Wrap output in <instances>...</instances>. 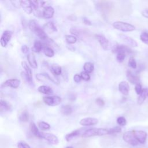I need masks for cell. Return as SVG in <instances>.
Instances as JSON below:
<instances>
[{"label": "cell", "mask_w": 148, "mask_h": 148, "mask_svg": "<svg viewBox=\"0 0 148 148\" xmlns=\"http://www.w3.org/2000/svg\"><path fill=\"white\" fill-rule=\"evenodd\" d=\"M36 78L39 80H40L41 81V80L42 79H43V78H44L45 79H47V80H49V81H51V82H53V83H56V82L53 79H52L50 76H49V75L48 74V73H38L37 75H36Z\"/></svg>", "instance_id": "cell-28"}, {"label": "cell", "mask_w": 148, "mask_h": 148, "mask_svg": "<svg viewBox=\"0 0 148 148\" xmlns=\"http://www.w3.org/2000/svg\"><path fill=\"white\" fill-rule=\"evenodd\" d=\"M140 39L144 43L148 45V32H143L140 35Z\"/></svg>", "instance_id": "cell-35"}, {"label": "cell", "mask_w": 148, "mask_h": 148, "mask_svg": "<svg viewBox=\"0 0 148 148\" xmlns=\"http://www.w3.org/2000/svg\"><path fill=\"white\" fill-rule=\"evenodd\" d=\"M109 134V130L106 128H92L85 130L83 132L82 136L84 138H89L94 136H102Z\"/></svg>", "instance_id": "cell-2"}, {"label": "cell", "mask_w": 148, "mask_h": 148, "mask_svg": "<svg viewBox=\"0 0 148 148\" xmlns=\"http://www.w3.org/2000/svg\"><path fill=\"white\" fill-rule=\"evenodd\" d=\"M12 32L10 31L6 30L3 31L0 39L1 46H2L3 47H5L8 45L9 42L12 38Z\"/></svg>", "instance_id": "cell-7"}, {"label": "cell", "mask_w": 148, "mask_h": 148, "mask_svg": "<svg viewBox=\"0 0 148 148\" xmlns=\"http://www.w3.org/2000/svg\"><path fill=\"white\" fill-rule=\"evenodd\" d=\"M95 103L99 106H103L105 105V102L101 98H98L95 99Z\"/></svg>", "instance_id": "cell-44"}, {"label": "cell", "mask_w": 148, "mask_h": 148, "mask_svg": "<svg viewBox=\"0 0 148 148\" xmlns=\"http://www.w3.org/2000/svg\"><path fill=\"white\" fill-rule=\"evenodd\" d=\"M21 50L22 53H23L24 54H27L29 51V47L27 45H22V46L21 47Z\"/></svg>", "instance_id": "cell-46"}, {"label": "cell", "mask_w": 148, "mask_h": 148, "mask_svg": "<svg viewBox=\"0 0 148 148\" xmlns=\"http://www.w3.org/2000/svg\"><path fill=\"white\" fill-rule=\"evenodd\" d=\"M50 72L54 75L58 76L61 74L62 69L60 65L57 64H53L50 67Z\"/></svg>", "instance_id": "cell-25"}, {"label": "cell", "mask_w": 148, "mask_h": 148, "mask_svg": "<svg viewBox=\"0 0 148 148\" xmlns=\"http://www.w3.org/2000/svg\"><path fill=\"white\" fill-rule=\"evenodd\" d=\"M147 93H148V89L145 88L143 89V91L142 93L139 95L137 100V102L138 105H142L145 100L146 99L147 96Z\"/></svg>", "instance_id": "cell-24"}, {"label": "cell", "mask_w": 148, "mask_h": 148, "mask_svg": "<svg viewBox=\"0 0 148 148\" xmlns=\"http://www.w3.org/2000/svg\"><path fill=\"white\" fill-rule=\"evenodd\" d=\"M112 25L115 29L122 32H130L135 29V27L132 24L120 21L114 22Z\"/></svg>", "instance_id": "cell-3"}, {"label": "cell", "mask_w": 148, "mask_h": 148, "mask_svg": "<svg viewBox=\"0 0 148 148\" xmlns=\"http://www.w3.org/2000/svg\"><path fill=\"white\" fill-rule=\"evenodd\" d=\"M84 130H85L84 129H79V130H75V131L71 132V133L66 134L65 136L66 140L69 142V141L72 140L73 138H75L76 137H77L80 135L82 136V135Z\"/></svg>", "instance_id": "cell-19"}, {"label": "cell", "mask_w": 148, "mask_h": 148, "mask_svg": "<svg viewBox=\"0 0 148 148\" xmlns=\"http://www.w3.org/2000/svg\"><path fill=\"white\" fill-rule=\"evenodd\" d=\"M54 14V9L51 6H46L43 8L42 13V17L46 19H49L53 17Z\"/></svg>", "instance_id": "cell-10"}, {"label": "cell", "mask_w": 148, "mask_h": 148, "mask_svg": "<svg viewBox=\"0 0 148 148\" xmlns=\"http://www.w3.org/2000/svg\"><path fill=\"white\" fill-rule=\"evenodd\" d=\"M126 76L129 82H130L131 84L136 85L140 83L139 77L137 75H134L131 71L128 70L127 71Z\"/></svg>", "instance_id": "cell-17"}, {"label": "cell", "mask_w": 148, "mask_h": 148, "mask_svg": "<svg viewBox=\"0 0 148 148\" xmlns=\"http://www.w3.org/2000/svg\"><path fill=\"white\" fill-rule=\"evenodd\" d=\"M119 90L124 95H128L130 91L129 84L126 81H121L119 84Z\"/></svg>", "instance_id": "cell-18"}, {"label": "cell", "mask_w": 148, "mask_h": 148, "mask_svg": "<svg viewBox=\"0 0 148 148\" xmlns=\"http://www.w3.org/2000/svg\"><path fill=\"white\" fill-rule=\"evenodd\" d=\"M20 6L27 14H31L33 11L31 1H20Z\"/></svg>", "instance_id": "cell-14"}, {"label": "cell", "mask_w": 148, "mask_h": 148, "mask_svg": "<svg viewBox=\"0 0 148 148\" xmlns=\"http://www.w3.org/2000/svg\"><path fill=\"white\" fill-rule=\"evenodd\" d=\"M43 53L48 57H53L54 56V51L53 49L50 47L45 46L43 48Z\"/></svg>", "instance_id": "cell-32"}, {"label": "cell", "mask_w": 148, "mask_h": 148, "mask_svg": "<svg viewBox=\"0 0 148 148\" xmlns=\"http://www.w3.org/2000/svg\"><path fill=\"white\" fill-rule=\"evenodd\" d=\"M147 97H148V93H147Z\"/></svg>", "instance_id": "cell-51"}, {"label": "cell", "mask_w": 148, "mask_h": 148, "mask_svg": "<svg viewBox=\"0 0 148 148\" xmlns=\"http://www.w3.org/2000/svg\"><path fill=\"white\" fill-rule=\"evenodd\" d=\"M113 51L114 53H120V52H123V53H128V54H130L133 52L131 48H130L127 46L123 45H115L113 48Z\"/></svg>", "instance_id": "cell-9"}, {"label": "cell", "mask_w": 148, "mask_h": 148, "mask_svg": "<svg viewBox=\"0 0 148 148\" xmlns=\"http://www.w3.org/2000/svg\"><path fill=\"white\" fill-rule=\"evenodd\" d=\"M135 91L136 93L138 95H139L142 93V92L143 91V89H142V86H141L140 83L135 85Z\"/></svg>", "instance_id": "cell-41"}, {"label": "cell", "mask_w": 148, "mask_h": 148, "mask_svg": "<svg viewBox=\"0 0 148 148\" xmlns=\"http://www.w3.org/2000/svg\"><path fill=\"white\" fill-rule=\"evenodd\" d=\"M119 37L123 41H124L128 46L131 47H134L138 46V43L133 38H132L131 37H130L126 35L122 34L119 35Z\"/></svg>", "instance_id": "cell-11"}, {"label": "cell", "mask_w": 148, "mask_h": 148, "mask_svg": "<svg viewBox=\"0 0 148 148\" xmlns=\"http://www.w3.org/2000/svg\"><path fill=\"white\" fill-rule=\"evenodd\" d=\"M80 76L82 77V79L84 81H88L90 79V75L89 73L86 72L85 71L82 72L80 73Z\"/></svg>", "instance_id": "cell-40"}, {"label": "cell", "mask_w": 148, "mask_h": 148, "mask_svg": "<svg viewBox=\"0 0 148 148\" xmlns=\"http://www.w3.org/2000/svg\"><path fill=\"white\" fill-rule=\"evenodd\" d=\"M125 58V53L123 52H120L117 53L116 60L119 62H122Z\"/></svg>", "instance_id": "cell-38"}, {"label": "cell", "mask_w": 148, "mask_h": 148, "mask_svg": "<svg viewBox=\"0 0 148 148\" xmlns=\"http://www.w3.org/2000/svg\"><path fill=\"white\" fill-rule=\"evenodd\" d=\"M142 15L146 17V18H148V9H145L143 10H142Z\"/></svg>", "instance_id": "cell-48"}, {"label": "cell", "mask_w": 148, "mask_h": 148, "mask_svg": "<svg viewBox=\"0 0 148 148\" xmlns=\"http://www.w3.org/2000/svg\"><path fill=\"white\" fill-rule=\"evenodd\" d=\"M42 138H44L51 145H57L58 143V138L53 134L42 132Z\"/></svg>", "instance_id": "cell-8"}, {"label": "cell", "mask_w": 148, "mask_h": 148, "mask_svg": "<svg viewBox=\"0 0 148 148\" xmlns=\"http://www.w3.org/2000/svg\"><path fill=\"white\" fill-rule=\"evenodd\" d=\"M97 40L98 41L99 45L103 50H108L109 48V40L108 39L103 35L98 34L95 35Z\"/></svg>", "instance_id": "cell-12"}, {"label": "cell", "mask_w": 148, "mask_h": 148, "mask_svg": "<svg viewBox=\"0 0 148 148\" xmlns=\"http://www.w3.org/2000/svg\"><path fill=\"white\" fill-rule=\"evenodd\" d=\"M0 106L1 111H9L11 109L10 104L6 101L1 99L0 102Z\"/></svg>", "instance_id": "cell-27"}, {"label": "cell", "mask_w": 148, "mask_h": 148, "mask_svg": "<svg viewBox=\"0 0 148 148\" xmlns=\"http://www.w3.org/2000/svg\"><path fill=\"white\" fill-rule=\"evenodd\" d=\"M43 101L45 104L48 106H54L60 104L61 98L59 96H46L43 97Z\"/></svg>", "instance_id": "cell-5"}, {"label": "cell", "mask_w": 148, "mask_h": 148, "mask_svg": "<svg viewBox=\"0 0 148 148\" xmlns=\"http://www.w3.org/2000/svg\"><path fill=\"white\" fill-rule=\"evenodd\" d=\"M70 32L73 35V36H79L80 35V32L77 28L76 27H71L70 29Z\"/></svg>", "instance_id": "cell-43"}, {"label": "cell", "mask_w": 148, "mask_h": 148, "mask_svg": "<svg viewBox=\"0 0 148 148\" xmlns=\"http://www.w3.org/2000/svg\"><path fill=\"white\" fill-rule=\"evenodd\" d=\"M60 110H61V112L65 116H68V115L71 114L73 112L72 106L69 105H66L62 106Z\"/></svg>", "instance_id": "cell-26"}, {"label": "cell", "mask_w": 148, "mask_h": 148, "mask_svg": "<svg viewBox=\"0 0 148 148\" xmlns=\"http://www.w3.org/2000/svg\"><path fill=\"white\" fill-rule=\"evenodd\" d=\"M39 128L43 130V131H45V130H48L50 128V125L49 124H48L45 121H40L38 123V124Z\"/></svg>", "instance_id": "cell-34"}, {"label": "cell", "mask_w": 148, "mask_h": 148, "mask_svg": "<svg viewBox=\"0 0 148 148\" xmlns=\"http://www.w3.org/2000/svg\"><path fill=\"white\" fill-rule=\"evenodd\" d=\"M43 29L51 32H57V29L53 22H49L43 25Z\"/></svg>", "instance_id": "cell-30"}, {"label": "cell", "mask_w": 148, "mask_h": 148, "mask_svg": "<svg viewBox=\"0 0 148 148\" xmlns=\"http://www.w3.org/2000/svg\"><path fill=\"white\" fill-rule=\"evenodd\" d=\"M29 130L34 136H35L37 138H42V132L39 131L37 126L34 122H31L30 123Z\"/></svg>", "instance_id": "cell-21"}, {"label": "cell", "mask_w": 148, "mask_h": 148, "mask_svg": "<svg viewBox=\"0 0 148 148\" xmlns=\"http://www.w3.org/2000/svg\"><path fill=\"white\" fill-rule=\"evenodd\" d=\"M82 77L80 76V75H79V74H75L74 76H73V80L75 83H79L80 82V81L82 80Z\"/></svg>", "instance_id": "cell-45"}, {"label": "cell", "mask_w": 148, "mask_h": 148, "mask_svg": "<svg viewBox=\"0 0 148 148\" xmlns=\"http://www.w3.org/2000/svg\"><path fill=\"white\" fill-rule=\"evenodd\" d=\"M28 27L29 29L34 32L36 36L39 37L41 40L46 42H49L51 41V40L49 38L44 29L42 28L38 23L35 20H31L28 24Z\"/></svg>", "instance_id": "cell-1"}, {"label": "cell", "mask_w": 148, "mask_h": 148, "mask_svg": "<svg viewBox=\"0 0 148 148\" xmlns=\"http://www.w3.org/2000/svg\"><path fill=\"white\" fill-rule=\"evenodd\" d=\"M82 21L83 22V23L85 24V25H92V23L91 22V21L90 20H88L87 18L86 17H83L82 18Z\"/></svg>", "instance_id": "cell-47"}, {"label": "cell", "mask_w": 148, "mask_h": 148, "mask_svg": "<svg viewBox=\"0 0 148 148\" xmlns=\"http://www.w3.org/2000/svg\"><path fill=\"white\" fill-rule=\"evenodd\" d=\"M98 123V120L94 117H86L80 120L79 123L83 126H91L94 125Z\"/></svg>", "instance_id": "cell-15"}, {"label": "cell", "mask_w": 148, "mask_h": 148, "mask_svg": "<svg viewBox=\"0 0 148 148\" xmlns=\"http://www.w3.org/2000/svg\"><path fill=\"white\" fill-rule=\"evenodd\" d=\"M117 123L120 126H124L127 124V121L125 117L123 116H120L117 119Z\"/></svg>", "instance_id": "cell-39"}, {"label": "cell", "mask_w": 148, "mask_h": 148, "mask_svg": "<svg viewBox=\"0 0 148 148\" xmlns=\"http://www.w3.org/2000/svg\"><path fill=\"white\" fill-rule=\"evenodd\" d=\"M21 66L23 68V69L25 71V73L27 78V82L31 84L32 83V71L29 66V65L27 64V63L25 61L21 62Z\"/></svg>", "instance_id": "cell-13"}, {"label": "cell", "mask_w": 148, "mask_h": 148, "mask_svg": "<svg viewBox=\"0 0 148 148\" xmlns=\"http://www.w3.org/2000/svg\"><path fill=\"white\" fill-rule=\"evenodd\" d=\"M18 119L22 122H27L29 120V114L27 110L24 109L21 111L18 114Z\"/></svg>", "instance_id": "cell-22"}, {"label": "cell", "mask_w": 148, "mask_h": 148, "mask_svg": "<svg viewBox=\"0 0 148 148\" xmlns=\"http://www.w3.org/2000/svg\"><path fill=\"white\" fill-rule=\"evenodd\" d=\"M83 69L86 72L88 73H91L94 69V64L91 62H86L83 65Z\"/></svg>", "instance_id": "cell-29"}, {"label": "cell", "mask_w": 148, "mask_h": 148, "mask_svg": "<svg viewBox=\"0 0 148 148\" xmlns=\"http://www.w3.org/2000/svg\"><path fill=\"white\" fill-rule=\"evenodd\" d=\"M123 139L125 142L131 145V146H136L139 143L138 141L135 138L134 131H128L125 132L123 135Z\"/></svg>", "instance_id": "cell-4"}, {"label": "cell", "mask_w": 148, "mask_h": 148, "mask_svg": "<svg viewBox=\"0 0 148 148\" xmlns=\"http://www.w3.org/2000/svg\"><path fill=\"white\" fill-rule=\"evenodd\" d=\"M134 134L135 136L136 139L138 141L139 143L141 144H144L146 142V138H147V133L143 131L139 130V131H135Z\"/></svg>", "instance_id": "cell-16"}, {"label": "cell", "mask_w": 148, "mask_h": 148, "mask_svg": "<svg viewBox=\"0 0 148 148\" xmlns=\"http://www.w3.org/2000/svg\"><path fill=\"white\" fill-rule=\"evenodd\" d=\"M76 98V95L75 94L72 93V94L69 95V99H71V100H75Z\"/></svg>", "instance_id": "cell-49"}, {"label": "cell", "mask_w": 148, "mask_h": 148, "mask_svg": "<svg viewBox=\"0 0 148 148\" xmlns=\"http://www.w3.org/2000/svg\"><path fill=\"white\" fill-rule=\"evenodd\" d=\"M42 49V42L39 40H35L34 43L33 47L32 50L35 53H39Z\"/></svg>", "instance_id": "cell-31"}, {"label": "cell", "mask_w": 148, "mask_h": 148, "mask_svg": "<svg viewBox=\"0 0 148 148\" xmlns=\"http://www.w3.org/2000/svg\"><path fill=\"white\" fill-rule=\"evenodd\" d=\"M21 81L18 79H8L1 84V87H12L13 88H17L19 87Z\"/></svg>", "instance_id": "cell-6"}, {"label": "cell", "mask_w": 148, "mask_h": 148, "mask_svg": "<svg viewBox=\"0 0 148 148\" xmlns=\"http://www.w3.org/2000/svg\"><path fill=\"white\" fill-rule=\"evenodd\" d=\"M17 147L18 148H31V147L24 141L19 142L17 144Z\"/></svg>", "instance_id": "cell-42"}, {"label": "cell", "mask_w": 148, "mask_h": 148, "mask_svg": "<svg viewBox=\"0 0 148 148\" xmlns=\"http://www.w3.org/2000/svg\"><path fill=\"white\" fill-rule=\"evenodd\" d=\"M27 61L28 62L29 66L31 68H32L34 69H36L38 68V64L36 61L35 56H34V54L33 53H31L28 54L27 56Z\"/></svg>", "instance_id": "cell-20"}, {"label": "cell", "mask_w": 148, "mask_h": 148, "mask_svg": "<svg viewBox=\"0 0 148 148\" xmlns=\"http://www.w3.org/2000/svg\"><path fill=\"white\" fill-rule=\"evenodd\" d=\"M121 131V127L119 126H116L113 128L109 129V134H115L119 133Z\"/></svg>", "instance_id": "cell-36"}, {"label": "cell", "mask_w": 148, "mask_h": 148, "mask_svg": "<svg viewBox=\"0 0 148 148\" xmlns=\"http://www.w3.org/2000/svg\"><path fill=\"white\" fill-rule=\"evenodd\" d=\"M128 65L132 69H136L137 67V64L135 60L134 57H131L128 60Z\"/></svg>", "instance_id": "cell-37"}, {"label": "cell", "mask_w": 148, "mask_h": 148, "mask_svg": "<svg viewBox=\"0 0 148 148\" xmlns=\"http://www.w3.org/2000/svg\"><path fill=\"white\" fill-rule=\"evenodd\" d=\"M65 148H73V147H72V146H67V147H66Z\"/></svg>", "instance_id": "cell-50"}, {"label": "cell", "mask_w": 148, "mask_h": 148, "mask_svg": "<svg viewBox=\"0 0 148 148\" xmlns=\"http://www.w3.org/2000/svg\"><path fill=\"white\" fill-rule=\"evenodd\" d=\"M65 41L69 45L71 44H74L77 41V38L76 36L73 35H65Z\"/></svg>", "instance_id": "cell-33"}, {"label": "cell", "mask_w": 148, "mask_h": 148, "mask_svg": "<svg viewBox=\"0 0 148 148\" xmlns=\"http://www.w3.org/2000/svg\"><path fill=\"white\" fill-rule=\"evenodd\" d=\"M38 91L40 93H42L44 94H47V95L51 94L53 92L52 88L50 87L46 86V85H42V86H39L38 88Z\"/></svg>", "instance_id": "cell-23"}]
</instances>
